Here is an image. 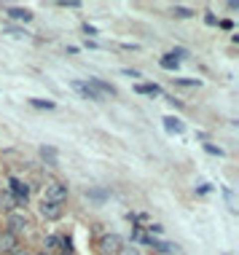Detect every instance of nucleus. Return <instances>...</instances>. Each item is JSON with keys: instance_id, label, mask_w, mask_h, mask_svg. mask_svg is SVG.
Wrapping results in <instances>:
<instances>
[{"instance_id": "nucleus-13", "label": "nucleus", "mask_w": 239, "mask_h": 255, "mask_svg": "<svg viewBox=\"0 0 239 255\" xmlns=\"http://www.w3.org/2000/svg\"><path fill=\"white\" fill-rule=\"evenodd\" d=\"M137 94H151V97H156V94H161V89H159L156 83H140V86H137Z\"/></svg>"}, {"instance_id": "nucleus-23", "label": "nucleus", "mask_w": 239, "mask_h": 255, "mask_svg": "<svg viewBox=\"0 0 239 255\" xmlns=\"http://www.w3.org/2000/svg\"><path fill=\"white\" fill-rule=\"evenodd\" d=\"M118 253H121V255H140V253L135 250V247H127V250H118Z\"/></svg>"}, {"instance_id": "nucleus-18", "label": "nucleus", "mask_w": 239, "mask_h": 255, "mask_svg": "<svg viewBox=\"0 0 239 255\" xmlns=\"http://www.w3.org/2000/svg\"><path fill=\"white\" fill-rule=\"evenodd\" d=\"M41 153H43V159H49V161H51V167L57 164V161H54V150H51V148H43Z\"/></svg>"}, {"instance_id": "nucleus-8", "label": "nucleus", "mask_w": 239, "mask_h": 255, "mask_svg": "<svg viewBox=\"0 0 239 255\" xmlns=\"http://www.w3.org/2000/svg\"><path fill=\"white\" fill-rule=\"evenodd\" d=\"M73 89H76V91H81V94L86 97V100H99V94H97V91L91 89L89 83H83V81H73Z\"/></svg>"}, {"instance_id": "nucleus-15", "label": "nucleus", "mask_w": 239, "mask_h": 255, "mask_svg": "<svg viewBox=\"0 0 239 255\" xmlns=\"http://www.w3.org/2000/svg\"><path fill=\"white\" fill-rule=\"evenodd\" d=\"M14 204H16V199L11 193H3V210H14Z\"/></svg>"}, {"instance_id": "nucleus-20", "label": "nucleus", "mask_w": 239, "mask_h": 255, "mask_svg": "<svg viewBox=\"0 0 239 255\" xmlns=\"http://www.w3.org/2000/svg\"><path fill=\"white\" fill-rule=\"evenodd\" d=\"M175 83H180V86H199V81H188V78H177Z\"/></svg>"}, {"instance_id": "nucleus-24", "label": "nucleus", "mask_w": 239, "mask_h": 255, "mask_svg": "<svg viewBox=\"0 0 239 255\" xmlns=\"http://www.w3.org/2000/svg\"><path fill=\"white\" fill-rule=\"evenodd\" d=\"M14 255H27V253H24V250H16V253H14Z\"/></svg>"}, {"instance_id": "nucleus-4", "label": "nucleus", "mask_w": 239, "mask_h": 255, "mask_svg": "<svg viewBox=\"0 0 239 255\" xmlns=\"http://www.w3.org/2000/svg\"><path fill=\"white\" fill-rule=\"evenodd\" d=\"M16 250H19V239L14 237V234H11V231L0 234V253H11V255H14Z\"/></svg>"}, {"instance_id": "nucleus-22", "label": "nucleus", "mask_w": 239, "mask_h": 255, "mask_svg": "<svg viewBox=\"0 0 239 255\" xmlns=\"http://www.w3.org/2000/svg\"><path fill=\"white\" fill-rule=\"evenodd\" d=\"M59 5H62V8H78L81 3H76V0H68V3H59Z\"/></svg>"}, {"instance_id": "nucleus-17", "label": "nucleus", "mask_w": 239, "mask_h": 255, "mask_svg": "<svg viewBox=\"0 0 239 255\" xmlns=\"http://www.w3.org/2000/svg\"><path fill=\"white\" fill-rule=\"evenodd\" d=\"M172 14H175V16H183V19H185V16H194V11H188V8H183V5H177V8L172 11Z\"/></svg>"}, {"instance_id": "nucleus-1", "label": "nucleus", "mask_w": 239, "mask_h": 255, "mask_svg": "<svg viewBox=\"0 0 239 255\" xmlns=\"http://www.w3.org/2000/svg\"><path fill=\"white\" fill-rule=\"evenodd\" d=\"M65 199H68V186H65V183L54 180V183H49V186H46L43 201H54V204H62Z\"/></svg>"}, {"instance_id": "nucleus-21", "label": "nucleus", "mask_w": 239, "mask_h": 255, "mask_svg": "<svg viewBox=\"0 0 239 255\" xmlns=\"http://www.w3.org/2000/svg\"><path fill=\"white\" fill-rule=\"evenodd\" d=\"M204 150H207V153H212V156H223V150L215 148V145H204Z\"/></svg>"}, {"instance_id": "nucleus-9", "label": "nucleus", "mask_w": 239, "mask_h": 255, "mask_svg": "<svg viewBox=\"0 0 239 255\" xmlns=\"http://www.w3.org/2000/svg\"><path fill=\"white\" fill-rule=\"evenodd\" d=\"M164 129H167V132H172V134H183L185 132V127L177 119H172V116H167V119H164Z\"/></svg>"}, {"instance_id": "nucleus-16", "label": "nucleus", "mask_w": 239, "mask_h": 255, "mask_svg": "<svg viewBox=\"0 0 239 255\" xmlns=\"http://www.w3.org/2000/svg\"><path fill=\"white\" fill-rule=\"evenodd\" d=\"M30 102H32L35 108H46V110H51V108H54V102H49V100H30Z\"/></svg>"}, {"instance_id": "nucleus-7", "label": "nucleus", "mask_w": 239, "mask_h": 255, "mask_svg": "<svg viewBox=\"0 0 239 255\" xmlns=\"http://www.w3.org/2000/svg\"><path fill=\"white\" fill-rule=\"evenodd\" d=\"M89 86L97 91V94H108V97H113L116 94V89L110 86V83H105V81H99V78H89Z\"/></svg>"}, {"instance_id": "nucleus-11", "label": "nucleus", "mask_w": 239, "mask_h": 255, "mask_svg": "<svg viewBox=\"0 0 239 255\" xmlns=\"http://www.w3.org/2000/svg\"><path fill=\"white\" fill-rule=\"evenodd\" d=\"M8 16L16 19V22H30V19H32V14L27 8H8Z\"/></svg>"}, {"instance_id": "nucleus-2", "label": "nucleus", "mask_w": 239, "mask_h": 255, "mask_svg": "<svg viewBox=\"0 0 239 255\" xmlns=\"http://www.w3.org/2000/svg\"><path fill=\"white\" fill-rule=\"evenodd\" d=\"M8 186H11V191H14L16 204H27V196H30V186H27V183L19 180V178H11Z\"/></svg>"}, {"instance_id": "nucleus-19", "label": "nucleus", "mask_w": 239, "mask_h": 255, "mask_svg": "<svg viewBox=\"0 0 239 255\" xmlns=\"http://www.w3.org/2000/svg\"><path fill=\"white\" fill-rule=\"evenodd\" d=\"M148 239H151V237H145L143 231H135V242H140V245H148Z\"/></svg>"}, {"instance_id": "nucleus-6", "label": "nucleus", "mask_w": 239, "mask_h": 255, "mask_svg": "<svg viewBox=\"0 0 239 255\" xmlns=\"http://www.w3.org/2000/svg\"><path fill=\"white\" fill-rule=\"evenodd\" d=\"M99 250H105V255H110V253H116V250H121V237H116V234L105 237V239H102V245H99Z\"/></svg>"}, {"instance_id": "nucleus-14", "label": "nucleus", "mask_w": 239, "mask_h": 255, "mask_svg": "<svg viewBox=\"0 0 239 255\" xmlns=\"http://www.w3.org/2000/svg\"><path fill=\"white\" fill-rule=\"evenodd\" d=\"M59 245H62V239H59V237H46V250H57Z\"/></svg>"}, {"instance_id": "nucleus-12", "label": "nucleus", "mask_w": 239, "mask_h": 255, "mask_svg": "<svg viewBox=\"0 0 239 255\" xmlns=\"http://www.w3.org/2000/svg\"><path fill=\"white\" fill-rule=\"evenodd\" d=\"M159 64H161L164 70H177V64H180V60H177V57H172V54H164L161 60H159Z\"/></svg>"}, {"instance_id": "nucleus-3", "label": "nucleus", "mask_w": 239, "mask_h": 255, "mask_svg": "<svg viewBox=\"0 0 239 255\" xmlns=\"http://www.w3.org/2000/svg\"><path fill=\"white\" fill-rule=\"evenodd\" d=\"M30 228V220H27V215H22V212H11L8 215V231L14 234H22V231H27Z\"/></svg>"}, {"instance_id": "nucleus-10", "label": "nucleus", "mask_w": 239, "mask_h": 255, "mask_svg": "<svg viewBox=\"0 0 239 255\" xmlns=\"http://www.w3.org/2000/svg\"><path fill=\"white\" fill-rule=\"evenodd\" d=\"M148 245L154 247V250H159V253H175V250H177L175 245H169V242H161V239H154V237L148 239Z\"/></svg>"}, {"instance_id": "nucleus-5", "label": "nucleus", "mask_w": 239, "mask_h": 255, "mask_svg": "<svg viewBox=\"0 0 239 255\" xmlns=\"http://www.w3.org/2000/svg\"><path fill=\"white\" fill-rule=\"evenodd\" d=\"M41 215L46 220H57L62 215V204H54V201H43L41 204Z\"/></svg>"}]
</instances>
